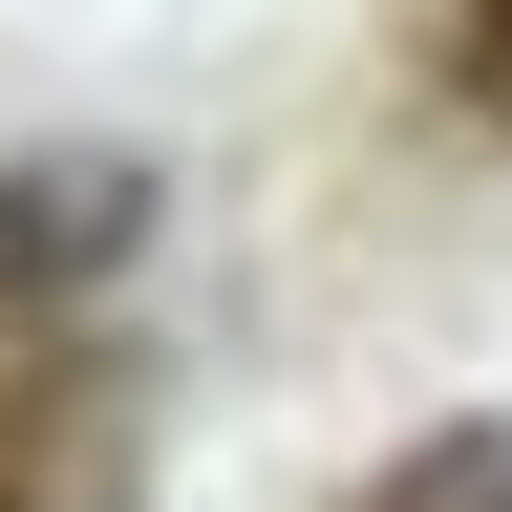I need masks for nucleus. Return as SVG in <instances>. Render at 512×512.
I'll list each match as a JSON object with an SVG mask.
<instances>
[{
  "instance_id": "obj_3",
  "label": "nucleus",
  "mask_w": 512,
  "mask_h": 512,
  "mask_svg": "<svg viewBox=\"0 0 512 512\" xmlns=\"http://www.w3.org/2000/svg\"><path fill=\"white\" fill-rule=\"evenodd\" d=\"M448 107L512 128V0H448Z\"/></svg>"
},
{
  "instance_id": "obj_1",
  "label": "nucleus",
  "mask_w": 512,
  "mask_h": 512,
  "mask_svg": "<svg viewBox=\"0 0 512 512\" xmlns=\"http://www.w3.org/2000/svg\"><path fill=\"white\" fill-rule=\"evenodd\" d=\"M150 256V171L128 150H0V299H86Z\"/></svg>"
},
{
  "instance_id": "obj_2",
  "label": "nucleus",
  "mask_w": 512,
  "mask_h": 512,
  "mask_svg": "<svg viewBox=\"0 0 512 512\" xmlns=\"http://www.w3.org/2000/svg\"><path fill=\"white\" fill-rule=\"evenodd\" d=\"M363 512H512V427H427V448H406Z\"/></svg>"
}]
</instances>
